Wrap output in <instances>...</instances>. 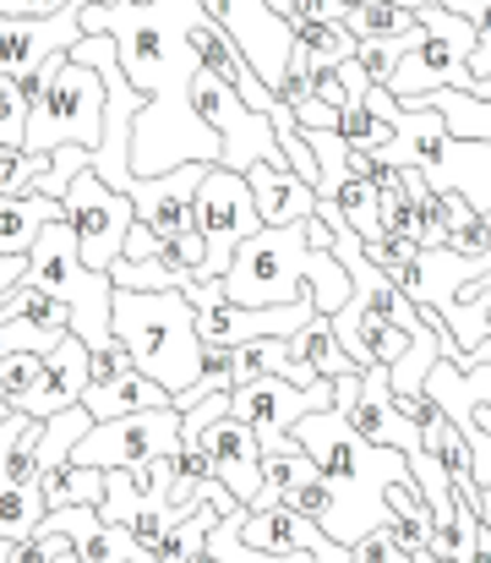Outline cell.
I'll return each instance as SVG.
<instances>
[{"mask_svg":"<svg viewBox=\"0 0 491 563\" xmlns=\"http://www.w3.org/2000/svg\"><path fill=\"white\" fill-rule=\"evenodd\" d=\"M191 230L208 241V274H202V279H224L230 263H235V252H241L257 230H268V224H263V213H257V197L246 187V176L213 165L208 181L197 187V202H191ZM202 279H197V285H202Z\"/></svg>","mask_w":491,"mask_h":563,"instance_id":"9","label":"cell"},{"mask_svg":"<svg viewBox=\"0 0 491 563\" xmlns=\"http://www.w3.org/2000/svg\"><path fill=\"white\" fill-rule=\"evenodd\" d=\"M66 208L60 197H44V191H27V197H0V263L5 257H27L38 246V235L49 224H60Z\"/></svg>","mask_w":491,"mask_h":563,"instance_id":"20","label":"cell"},{"mask_svg":"<svg viewBox=\"0 0 491 563\" xmlns=\"http://www.w3.org/2000/svg\"><path fill=\"white\" fill-rule=\"evenodd\" d=\"M159 252H164V235L137 219L132 235H126V252H121V257H126V263H159Z\"/></svg>","mask_w":491,"mask_h":563,"instance_id":"44","label":"cell"},{"mask_svg":"<svg viewBox=\"0 0 491 563\" xmlns=\"http://www.w3.org/2000/svg\"><path fill=\"white\" fill-rule=\"evenodd\" d=\"M22 279H27V257H5V263H0V301H5Z\"/></svg>","mask_w":491,"mask_h":563,"instance_id":"47","label":"cell"},{"mask_svg":"<svg viewBox=\"0 0 491 563\" xmlns=\"http://www.w3.org/2000/svg\"><path fill=\"white\" fill-rule=\"evenodd\" d=\"M443 5L476 22L481 38H476V60H470V71H476L481 82H491V0H443Z\"/></svg>","mask_w":491,"mask_h":563,"instance_id":"37","label":"cell"},{"mask_svg":"<svg viewBox=\"0 0 491 563\" xmlns=\"http://www.w3.org/2000/svg\"><path fill=\"white\" fill-rule=\"evenodd\" d=\"M241 542L257 548V553H274V559H284V553H317L323 526H312L306 515H295L290 504H279V509L252 515V520L241 526Z\"/></svg>","mask_w":491,"mask_h":563,"instance_id":"21","label":"cell"},{"mask_svg":"<svg viewBox=\"0 0 491 563\" xmlns=\"http://www.w3.org/2000/svg\"><path fill=\"white\" fill-rule=\"evenodd\" d=\"M338 137H344L355 154H382V148L393 143V126H388V121H377L366 99H349V104H344V115H338Z\"/></svg>","mask_w":491,"mask_h":563,"instance_id":"31","label":"cell"},{"mask_svg":"<svg viewBox=\"0 0 491 563\" xmlns=\"http://www.w3.org/2000/svg\"><path fill=\"white\" fill-rule=\"evenodd\" d=\"M344 27L355 38H421V16L404 11L399 0H355L344 11Z\"/></svg>","mask_w":491,"mask_h":563,"instance_id":"26","label":"cell"},{"mask_svg":"<svg viewBox=\"0 0 491 563\" xmlns=\"http://www.w3.org/2000/svg\"><path fill=\"white\" fill-rule=\"evenodd\" d=\"M344 0H295V16L290 22H344Z\"/></svg>","mask_w":491,"mask_h":563,"instance_id":"45","label":"cell"},{"mask_svg":"<svg viewBox=\"0 0 491 563\" xmlns=\"http://www.w3.org/2000/svg\"><path fill=\"white\" fill-rule=\"evenodd\" d=\"M268 5H274L279 16H295V0H268Z\"/></svg>","mask_w":491,"mask_h":563,"instance_id":"48","label":"cell"},{"mask_svg":"<svg viewBox=\"0 0 491 563\" xmlns=\"http://www.w3.org/2000/svg\"><path fill=\"white\" fill-rule=\"evenodd\" d=\"M202 449H208V460H213V476L241 498V504H252L257 493H263V443H257V432L246 427V421H235V416H224V421H213L202 438H197Z\"/></svg>","mask_w":491,"mask_h":563,"instance_id":"18","label":"cell"},{"mask_svg":"<svg viewBox=\"0 0 491 563\" xmlns=\"http://www.w3.org/2000/svg\"><path fill=\"white\" fill-rule=\"evenodd\" d=\"M169 405H175V394L143 373L121 377V383H93L82 394V410L93 421H126V416H148V410H169Z\"/></svg>","mask_w":491,"mask_h":563,"instance_id":"22","label":"cell"},{"mask_svg":"<svg viewBox=\"0 0 491 563\" xmlns=\"http://www.w3.org/2000/svg\"><path fill=\"white\" fill-rule=\"evenodd\" d=\"M27 285L60 296L71 307V334L88 345V351H110L115 345V279L110 274H93L82 263V246H77V230L60 219L38 235V246L27 252Z\"/></svg>","mask_w":491,"mask_h":563,"instance_id":"6","label":"cell"},{"mask_svg":"<svg viewBox=\"0 0 491 563\" xmlns=\"http://www.w3.org/2000/svg\"><path fill=\"white\" fill-rule=\"evenodd\" d=\"M421 16V27H426V38L399 60V71H393V82H388V93L404 104V110H421V99L426 93H443V88H459V93H476V71H470V60H476V22L470 16H459V11H448V5H426V11H415Z\"/></svg>","mask_w":491,"mask_h":563,"instance_id":"7","label":"cell"},{"mask_svg":"<svg viewBox=\"0 0 491 563\" xmlns=\"http://www.w3.org/2000/svg\"><path fill=\"white\" fill-rule=\"evenodd\" d=\"M208 170L213 165H180L169 176H137L126 197L137 202V219L148 230H159L164 241H175V235L191 230V202H197V187L208 181Z\"/></svg>","mask_w":491,"mask_h":563,"instance_id":"16","label":"cell"},{"mask_svg":"<svg viewBox=\"0 0 491 563\" xmlns=\"http://www.w3.org/2000/svg\"><path fill=\"white\" fill-rule=\"evenodd\" d=\"M77 559L82 563H159L126 526H104V520H93L77 537Z\"/></svg>","mask_w":491,"mask_h":563,"instance_id":"28","label":"cell"},{"mask_svg":"<svg viewBox=\"0 0 491 563\" xmlns=\"http://www.w3.org/2000/svg\"><path fill=\"white\" fill-rule=\"evenodd\" d=\"M421 110H437L448 121V132L465 143H491V82H476V93H459V88L426 93Z\"/></svg>","mask_w":491,"mask_h":563,"instance_id":"25","label":"cell"},{"mask_svg":"<svg viewBox=\"0 0 491 563\" xmlns=\"http://www.w3.org/2000/svg\"><path fill=\"white\" fill-rule=\"evenodd\" d=\"M88 388H93V351L71 334V340H60V351L44 362V377L33 383L22 416H33V421H55V416L77 410Z\"/></svg>","mask_w":491,"mask_h":563,"instance_id":"17","label":"cell"},{"mask_svg":"<svg viewBox=\"0 0 491 563\" xmlns=\"http://www.w3.org/2000/svg\"><path fill=\"white\" fill-rule=\"evenodd\" d=\"M191 104H197V115L219 132V143H224V170H235V176H246V170H257V165L290 170V159H284V148H279V132H274V115L252 110L230 82H219L213 71H197Z\"/></svg>","mask_w":491,"mask_h":563,"instance_id":"8","label":"cell"},{"mask_svg":"<svg viewBox=\"0 0 491 563\" xmlns=\"http://www.w3.org/2000/svg\"><path fill=\"white\" fill-rule=\"evenodd\" d=\"M137 373V362H132V351L115 340L110 351H93V383H121V377Z\"/></svg>","mask_w":491,"mask_h":563,"instance_id":"43","label":"cell"},{"mask_svg":"<svg viewBox=\"0 0 491 563\" xmlns=\"http://www.w3.org/2000/svg\"><path fill=\"white\" fill-rule=\"evenodd\" d=\"M295 44L317 60V66H344V60H355V49H360V38L344 27V22H295Z\"/></svg>","mask_w":491,"mask_h":563,"instance_id":"29","label":"cell"},{"mask_svg":"<svg viewBox=\"0 0 491 563\" xmlns=\"http://www.w3.org/2000/svg\"><path fill=\"white\" fill-rule=\"evenodd\" d=\"M290 356H295L301 367H312L317 377H327V383L344 377V373H360V367L349 362V351L333 340V318H312V323L290 340Z\"/></svg>","mask_w":491,"mask_h":563,"instance_id":"27","label":"cell"},{"mask_svg":"<svg viewBox=\"0 0 491 563\" xmlns=\"http://www.w3.org/2000/svg\"><path fill=\"white\" fill-rule=\"evenodd\" d=\"M38 443H44V421L33 416H5L0 427V487H38Z\"/></svg>","mask_w":491,"mask_h":563,"instance_id":"24","label":"cell"},{"mask_svg":"<svg viewBox=\"0 0 491 563\" xmlns=\"http://www.w3.org/2000/svg\"><path fill=\"white\" fill-rule=\"evenodd\" d=\"M344 5H355V0H344Z\"/></svg>","mask_w":491,"mask_h":563,"instance_id":"51","label":"cell"},{"mask_svg":"<svg viewBox=\"0 0 491 563\" xmlns=\"http://www.w3.org/2000/svg\"><path fill=\"white\" fill-rule=\"evenodd\" d=\"M279 99L290 104V110H301V104H312V55L295 44V55H290V66H284V82H279Z\"/></svg>","mask_w":491,"mask_h":563,"instance_id":"40","label":"cell"},{"mask_svg":"<svg viewBox=\"0 0 491 563\" xmlns=\"http://www.w3.org/2000/svg\"><path fill=\"white\" fill-rule=\"evenodd\" d=\"M333 405V383H312V388H295L284 377H257L246 388L230 394V416L246 421L263 443V454H290L295 449V427L312 416V410H327Z\"/></svg>","mask_w":491,"mask_h":563,"instance_id":"11","label":"cell"},{"mask_svg":"<svg viewBox=\"0 0 491 563\" xmlns=\"http://www.w3.org/2000/svg\"><path fill=\"white\" fill-rule=\"evenodd\" d=\"M213 526H219V509H213V504H202V509H197L186 526H175V531L164 537L154 559H159V563H197L202 553H208V537H213Z\"/></svg>","mask_w":491,"mask_h":563,"instance_id":"30","label":"cell"},{"mask_svg":"<svg viewBox=\"0 0 491 563\" xmlns=\"http://www.w3.org/2000/svg\"><path fill=\"white\" fill-rule=\"evenodd\" d=\"M360 252H366V263H371V268H382L388 279H399V274L415 263V252H426V246H421V241H410V235L377 230V235H366V241H360Z\"/></svg>","mask_w":491,"mask_h":563,"instance_id":"33","label":"cell"},{"mask_svg":"<svg viewBox=\"0 0 491 563\" xmlns=\"http://www.w3.org/2000/svg\"><path fill=\"white\" fill-rule=\"evenodd\" d=\"M49 176L44 154H22V148H0V197H27Z\"/></svg>","mask_w":491,"mask_h":563,"instance_id":"34","label":"cell"},{"mask_svg":"<svg viewBox=\"0 0 491 563\" xmlns=\"http://www.w3.org/2000/svg\"><path fill=\"white\" fill-rule=\"evenodd\" d=\"M197 11L202 0H115L82 11V33H110L121 49V71L148 99L132 132L137 176H169L180 165H224L219 132L191 104V82L202 60L186 27Z\"/></svg>","mask_w":491,"mask_h":563,"instance_id":"1","label":"cell"},{"mask_svg":"<svg viewBox=\"0 0 491 563\" xmlns=\"http://www.w3.org/2000/svg\"><path fill=\"white\" fill-rule=\"evenodd\" d=\"M197 563H219V559H213V553H202V559H197Z\"/></svg>","mask_w":491,"mask_h":563,"instance_id":"50","label":"cell"},{"mask_svg":"<svg viewBox=\"0 0 491 563\" xmlns=\"http://www.w3.org/2000/svg\"><path fill=\"white\" fill-rule=\"evenodd\" d=\"M295 443L323 465L327 487H333V515H327L323 537H333L338 548H355V542H366L371 531L393 526L388 487L415 482V471H410V460H404L399 449L366 443L338 405L312 410V416L295 427Z\"/></svg>","mask_w":491,"mask_h":563,"instance_id":"2","label":"cell"},{"mask_svg":"<svg viewBox=\"0 0 491 563\" xmlns=\"http://www.w3.org/2000/svg\"><path fill=\"white\" fill-rule=\"evenodd\" d=\"M110 279H115V290H143V296H154V290H180L169 268H159V263H126V257L110 268Z\"/></svg>","mask_w":491,"mask_h":563,"instance_id":"38","label":"cell"},{"mask_svg":"<svg viewBox=\"0 0 491 563\" xmlns=\"http://www.w3.org/2000/svg\"><path fill=\"white\" fill-rule=\"evenodd\" d=\"M71 0H0V16H55Z\"/></svg>","mask_w":491,"mask_h":563,"instance_id":"46","label":"cell"},{"mask_svg":"<svg viewBox=\"0 0 491 563\" xmlns=\"http://www.w3.org/2000/svg\"><path fill=\"white\" fill-rule=\"evenodd\" d=\"M27 93L16 77H0V148H27Z\"/></svg>","mask_w":491,"mask_h":563,"instance_id":"35","label":"cell"},{"mask_svg":"<svg viewBox=\"0 0 491 563\" xmlns=\"http://www.w3.org/2000/svg\"><path fill=\"white\" fill-rule=\"evenodd\" d=\"M208 11H213V22L241 44V55H246V66L279 93V82H284V66H290V55H295V22L290 16H279L268 0H202Z\"/></svg>","mask_w":491,"mask_h":563,"instance_id":"14","label":"cell"},{"mask_svg":"<svg viewBox=\"0 0 491 563\" xmlns=\"http://www.w3.org/2000/svg\"><path fill=\"white\" fill-rule=\"evenodd\" d=\"M180 427L186 410H148V416H126V421H93V432L71 449V465L88 471H132L143 460H159L180 449Z\"/></svg>","mask_w":491,"mask_h":563,"instance_id":"12","label":"cell"},{"mask_svg":"<svg viewBox=\"0 0 491 563\" xmlns=\"http://www.w3.org/2000/svg\"><path fill=\"white\" fill-rule=\"evenodd\" d=\"M82 11L88 0H71L55 16H0V77H16L22 93H33L44 66L71 55V44L82 38Z\"/></svg>","mask_w":491,"mask_h":563,"instance_id":"13","label":"cell"},{"mask_svg":"<svg viewBox=\"0 0 491 563\" xmlns=\"http://www.w3.org/2000/svg\"><path fill=\"white\" fill-rule=\"evenodd\" d=\"M219 285H224V296L235 307H290V301L312 296L323 318H338L349 307V296H355L344 263L333 252L312 246V219L306 224L257 230L235 252V263H230V274Z\"/></svg>","mask_w":491,"mask_h":563,"instance_id":"3","label":"cell"},{"mask_svg":"<svg viewBox=\"0 0 491 563\" xmlns=\"http://www.w3.org/2000/svg\"><path fill=\"white\" fill-rule=\"evenodd\" d=\"M5 416H16V410H11V405H5V399H0V427H5Z\"/></svg>","mask_w":491,"mask_h":563,"instance_id":"49","label":"cell"},{"mask_svg":"<svg viewBox=\"0 0 491 563\" xmlns=\"http://www.w3.org/2000/svg\"><path fill=\"white\" fill-rule=\"evenodd\" d=\"M27 148L22 154H55V148H104L110 132V88L93 66H77L71 55L49 60L38 88L27 93Z\"/></svg>","mask_w":491,"mask_h":563,"instance_id":"5","label":"cell"},{"mask_svg":"<svg viewBox=\"0 0 491 563\" xmlns=\"http://www.w3.org/2000/svg\"><path fill=\"white\" fill-rule=\"evenodd\" d=\"M421 38H426V27H421ZM421 38H360L355 60L366 66V77H371L377 88H388V82H393V71H399V60H404Z\"/></svg>","mask_w":491,"mask_h":563,"instance_id":"32","label":"cell"},{"mask_svg":"<svg viewBox=\"0 0 491 563\" xmlns=\"http://www.w3.org/2000/svg\"><path fill=\"white\" fill-rule=\"evenodd\" d=\"M44 362H49V356H27V351H22V356H5V362H0V399H5L11 410H22V405H27L33 383L44 377Z\"/></svg>","mask_w":491,"mask_h":563,"instance_id":"36","label":"cell"},{"mask_svg":"<svg viewBox=\"0 0 491 563\" xmlns=\"http://www.w3.org/2000/svg\"><path fill=\"white\" fill-rule=\"evenodd\" d=\"M355 563H415V553L399 548L393 526H382V531H371L366 542H355Z\"/></svg>","mask_w":491,"mask_h":563,"instance_id":"42","label":"cell"},{"mask_svg":"<svg viewBox=\"0 0 491 563\" xmlns=\"http://www.w3.org/2000/svg\"><path fill=\"white\" fill-rule=\"evenodd\" d=\"M104 493H110V471L71 465V476H66V504H60V509H99Z\"/></svg>","mask_w":491,"mask_h":563,"instance_id":"39","label":"cell"},{"mask_svg":"<svg viewBox=\"0 0 491 563\" xmlns=\"http://www.w3.org/2000/svg\"><path fill=\"white\" fill-rule=\"evenodd\" d=\"M246 187H252V197H257V213H263V224H268V230L317 219V187H306L295 170L257 165V170H246Z\"/></svg>","mask_w":491,"mask_h":563,"instance_id":"19","label":"cell"},{"mask_svg":"<svg viewBox=\"0 0 491 563\" xmlns=\"http://www.w3.org/2000/svg\"><path fill=\"white\" fill-rule=\"evenodd\" d=\"M295 515H306L312 526H327V515H333V487H327V476H317V482H306V487H295L290 498H284Z\"/></svg>","mask_w":491,"mask_h":563,"instance_id":"41","label":"cell"},{"mask_svg":"<svg viewBox=\"0 0 491 563\" xmlns=\"http://www.w3.org/2000/svg\"><path fill=\"white\" fill-rule=\"evenodd\" d=\"M491 274V257H459L454 246H426V252H415V263L393 279L421 312H437V307H448L465 285H476V279H487Z\"/></svg>","mask_w":491,"mask_h":563,"instance_id":"15","label":"cell"},{"mask_svg":"<svg viewBox=\"0 0 491 563\" xmlns=\"http://www.w3.org/2000/svg\"><path fill=\"white\" fill-rule=\"evenodd\" d=\"M115 340L132 351L137 373L154 377L175 399L197 383L202 367V334H197V312L186 301V290H115Z\"/></svg>","mask_w":491,"mask_h":563,"instance_id":"4","label":"cell"},{"mask_svg":"<svg viewBox=\"0 0 491 563\" xmlns=\"http://www.w3.org/2000/svg\"><path fill=\"white\" fill-rule=\"evenodd\" d=\"M437 318H443V329H448V340H454L459 356L481 351L491 340V274L476 279V285H465L448 307H437Z\"/></svg>","mask_w":491,"mask_h":563,"instance_id":"23","label":"cell"},{"mask_svg":"<svg viewBox=\"0 0 491 563\" xmlns=\"http://www.w3.org/2000/svg\"><path fill=\"white\" fill-rule=\"evenodd\" d=\"M60 208H66V224L77 230L82 263H88L93 274H110V268L121 263V252H126L132 224H137V202H132L126 191L104 187L93 170H82V176L66 187Z\"/></svg>","mask_w":491,"mask_h":563,"instance_id":"10","label":"cell"}]
</instances>
